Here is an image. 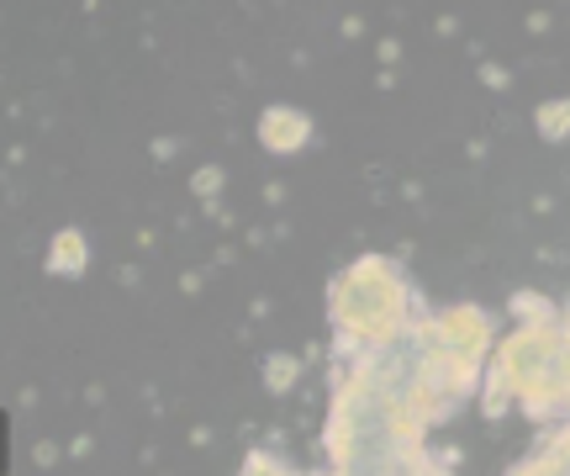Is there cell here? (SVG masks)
Returning a JSON list of instances; mask_svg holds the SVG:
<instances>
[{
	"mask_svg": "<svg viewBox=\"0 0 570 476\" xmlns=\"http://www.w3.org/2000/svg\"><path fill=\"white\" fill-rule=\"evenodd\" d=\"M533 123H539V133H544L550 144H560V138L570 133V101H550V106H539V117H533Z\"/></svg>",
	"mask_w": 570,
	"mask_h": 476,
	"instance_id": "4",
	"label": "cell"
},
{
	"mask_svg": "<svg viewBox=\"0 0 570 476\" xmlns=\"http://www.w3.org/2000/svg\"><path fill=\"white\" fill-rule=\"evenodd\" d=\"M265 381L275 387V392H285V387L296 381V360H269V366H265Z\"/></svg>",
	"mask_w": 570,
	"mask_h": 476,
	"instance_id": "5",
	"label": "cell"
},
{
	"mask_svg": "<svg viewBox=\"0 0 570 476\" xmlns=\"http://www.w3.org/2000/svg\"><path fill=\"white\" fill-rule=\"evenodd\" d=\"M566 354H570V318H566Z\"/></svg>",
	"mask_w": 570,
	"mask_h": 476,
	"instance_id": "7",
	"label": "cell"
},
{
	"mask_svg": "<svg viewBox=\"0 0 570 476\" xmlns=\"http://www.w3.org/2000/svg\"><path fill=\"white\" fill-rule=\"evenodd\" d=\"M217 186H223V169H202V175H196V191H202V196H212Z\"/></svg>",
	"mask_w": 570,
	"mask_h": 476,
	"instance_id": "6",
	"label": "cell"
},
{
	"mask_svg": "<svg viewBox=\"0 0 570 476\" xmlns=\"http://www.w3.org/2000/svg\"><path fill=\"white\" fill-rule=\"evenodd\" d=\"M85 260H90V249H85V233L80 229H63L59 239H53V249H48V270L53 275H85Z\"/></svg>",
	"mask_w": 570,
	"mask_h": 476,
	"instance_id": "3",
	"label": "cell"
},
{
	"mask_svg": "<svg viewBox=\"0 0 570 476\" xmlns=\"http://www.w3.org/2000/svg\"><path fill=\"white\" fill-rule=\"evenodd\" d=\"M259 138H265L269 154H296L312 138V123H306L302 111H291V106H269L265 117H259Z\"/></svg>",
	"mask_w": 570,
	"mask_h": 476,
	"instance_id": "2",
	"label": "cell"
},
{
	"mask_svg": "<svg viewBox=\"0 0 570 476\" xmlns=\"http://www.w3.org/2000/svg\"><path fill=\"white\" fill-rule=\"evenodd\" d=\"M402 302H407V286L391 260H354V265L333 281V323L344 329V344L354 354V344H391L402 339L407 323H402Z\"/></svg>",
	"mask_w": 570,
	"mask_h": 476,
	"instance_id": "1",
	"label": "cell"
}]
</instances>
